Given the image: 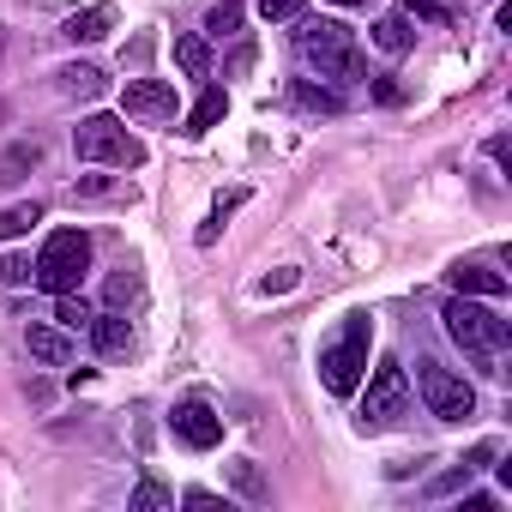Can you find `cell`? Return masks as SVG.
I'll return each mask as SVG.
<instances>
[{
  "label": "cell",
  "instance_id": "1",
  "mask_svg": "<svg viewBox=\"0 0 512 512\" xmlns=\"http://www.w3.org/2000/svg\"><path fill=\"white\" fill-rule=\"evenodd\" d=\"M440 320H446V332H452V338H458V344L476 356V368H482V374H494L488 362H494V356L512 344V326H506L494 308H476L470 296H452V302L440 308Z\"/></svg>",
  "mask_w": 512,
  "mask_h": 512
},
{
  "label": "cell",
  "instance_id": "2",
  "mask_svg": "<svg viewBox=\"0 0 512 512\" xmlns=\"http://www.w3.org/2000/svg\"><path fill=\"white\" fill-rule=\"evenodd\" d=\"M296 49H302V61L320 79H362V49H356V37L338 19H308L296 31Z\"/></svg>",
  "mask_w": 512,
  "mask_h": 512
},
{
  "label": "cell",
  "instance_id": "3",
  "mask_svg": "<svg viewBox=\"0 0 512 512\" xmlns=\"http://www.w3.org/2000/svg\"><path fill=\"white\" fill-rule=\"evenodd\" d=\"M368 344H374L368 314H350V320H344V332L320 350V380H326V392H332V398H350V392L362 386V374H368Z\"/></svg>",
  "mask_w": 512,
  "mask_h": 512
},
{
  "label": "cell",
  "instance_id": "4",
  "mask_svg": "<svg viewBox=\"0 0 512 512\" xmlns=\"http://www.w3.org/2000/svg\"><path fill=\"white\" fill-rule=\"evenodd\" d=\"M85 272H91V235L85 229H55L37 253V284L49 296H73L85 284Z\"/></svg>",
  "mask_w": 512,
  "mask_h": 512
},
{
  "label": "cell",
  "instance_id": "5",
  "mask_svg": "<svg viewBox=\"0 0 512 512\" xmlns=\"http://www.w3.org/2000/svg\"><path fill=\"white\" fill-rule=\"evenodd\" d=\"M73 151H79V163H109V169H139V163H145V145H139L115 115H91V121H79Z\"/></svg>",
  "mask_w": 512,
  "mask_h": 512
},
{
  "label": "cell",
  "instance_id": "6",
  "mask_svg": "<svg viewBox=\"0 0 512 512\" xmlns=\"http://www.w3.org/2000/svg\"><path fill=\"white\" fill-rule=\"evenodd\" d=\"M416 386H422V398H428V410H434L440 422L476 416V386H470L464 374H452V368H440V362H422V368H416Z\"/></svg>",
  "mask_w": 512,
  "mask_h": 512
},
{
  "label": "cell",
  "instance_id": "7",
  "mask_svg": "<svg viewBox=\"0 0 512 512\" xmlns=\"http://www.w3.org/2000/svg\"><path fill=\"white\" fill-rule=\"evenodd\" d=\"M410 410V380H404V368L398 362H380L374 368V380H368V392H362V428H392L398 416Z\"/></svg>",
  "mask_w": 512,
  "mask_h": 512
},
{
  "label": "cell",
  "instance_id": "8",
  "mask_svg": "<svg viewBox=\"0 0 512 512\" xmlns=\"http://www.w3.org/2000/svg\"><path fill=\"white\" fill-rule=\"evenodd\" d=\"M121 109L133 121H175V85L169 79H133L121 91Z\"/></svg>",
  "mask_w": 512,
  "mask_h": 512
},
{
  "label": "cell",
  "instance_id": "9",
  "mask_svg": "<svg viewBox=\"0 0 512 512\" xmlns=\"http://www.w3.org/2000/svg\"><path fill=\"white\" fill-rule=\"evenodd\" d=\"M175 434L193 446V452H211L217 440H223V416L211 410V404H199V398H187V404H175Z\"/></svg>",
  "mask_w": 512,
  "mask_h": 512
},
{
  "label": "cell",
  "instance_id": "10",
  "mask_svg": "<svg viewBox=\"0 0 512 512\" xmlns=\"http://www.w3.org/2000/svg\"><path fill=\"white\" fill-rule=\"evenodd\" d=\"M91 338H97V350H103V356H127V350H133V326H127V314H121V308L91 314Z\"/></svg>",
  "mask_w": 512,
  "mask_h": 512
},
{
  "label": "cell",
  "instance_id": "11",
  "mask_svg": "<svg viewBox=\"0 0 512 512\" xmlns=\"http://www.w3.org/2000/svg\"><path fill=\"white\" fill-rule=\"evenodd\" d=\"M25 344H31V356H37L43 368H67V362H73V338H67L61 326H31Z\"/></svg>",
  "mask_w": 512,
  "mask_h": 512
},
{
  "label": "cell",
  "instance_id": "12",
  "mask_svg": "<svg viewBox=\"0 0 512 512\" xmlns=\"http://www.w3.org/2000/svg\"><path fill=\"white\" fill-rule=\"evenodd\" d=\"M446 278H452V290H458V296H488V302H500V296H506V278H500V272H488V266H452Z\"/></svg>",
  "mask_w": 512,
  "mask_h": 512
},
{
  "label": "cell",
  "instance_id": "13",
  "mask_svg": "<svg viewBox=\"0 0 512 512\" xmlns=\"http://www.w3.org/2000/svg\"><path fill=\"white\" fill-rule=\"evenodd\" d=\"M109 25H115V7L109 0H97V7H85V13H73L67 19V43H97V37H109Z\"/></svg>",
  "mask_w": 512,
  "mask_h": 512
},
{
  "label": "cell",
  "instance_id": "14",
  "mask_svg": "<svg viewBox=\"0 0 512 512\" xmlns=\"http://www.w3.org/2000/svg\"><path fill=\"white\" fill-rule=\"evenodd\" d=\"M410 25H416V19H404V13L392 7V13L374 25V49H386V55H404V49L416 43V31H410Z\"/></svg>",
  "mask_w": 512,
  "mask_h": 512
},
{
  "label": "cell",
  "instance_id": "15",
  "mask_svg": "<svg viewBox=\"0 0 512 512\" xmlns=\"http://www.w3.org/2000/svg\"><path fill=\"white\" fill-rule=\"evenodd\" d=\"M223 109H229V97H223L217 85H205V97L193 103V115H187V127H181V133H193V139H199V133H211V127L223 121Z\"/></svg>",
  "mask_w": 512,
  "mask_h": 512
},
{
  "label": "cell",
  "instance_id": "16",
  "mask_svg": "<svg viewBox=\"0 0 512 512\" xmlns=\"http://www.w3.org/2000/svg\"><path fill=\"white\" fill-rule=\"evenodd\" d=\"M175 61H181L187 79H205V73H211V49H205L199 37H175Z\"/></svg>",
  "mask_w": 512,
  "mask_h": 512
},
{
  "label": "cell",
  "instance_id": "17",
  "mask_svg": "<svg viewBox=\"0 0 512 512\" xmlns=\"http://www.w3.org/2000/svg\"><path fill=\"white\" fill-rule=\"evenodd\" d=\"M55 79H61V97H97L103 91V73L97 67H61Z\"/></svg>",
  "mask_w": 512,
  "mask_h": 512
},
{
  "label": "cell",
  "instance_id": "18",
  "mask_svg": "<svg viewBox=\"0 0 512 512\" xmlns=\"http://www.w3.org/2000/svg\"><path fill=\"white\" fill-rule=\"evenodd\" d=\"M31 223H43V205H7L0 211V241H13V235H31Z\"/></svg>",
  "mask_w": 512,
  "mask_h": 512
},
{
  "label": "cell",
  "instance_id": "19",
  "mask_svg": "<svg viewBox=\"0 0 512 512\" xmlns=\"http://www.w3.org/2000/svg\"><path fill=\"white\" fill-rule=\"evenodd\" d=\"M55 320H61V332H85L91 326V302L73 290V296H55Z\"/></svg>",
  "mask_w": 512,
  "mask_h": 512
},
{
  "label": "cell",
  "instance_id": "20",
  "mask_svg": "<svg viewBox=\"0 0 512 512\" xmlns=\"http://www.w3.org/2000/svg\"><path fill=\"white\" fill-rule=\"evenodd\" d=\"M37 157H43L37 145H13L7 157H0V187H7V181H19L25 169H37Z\"/></svg>",
  "mask_w": 512,
  "mask_h": 512
},
{
  "label": "cell",
  "instance_id": "21",
  "mask_svg": "<svg viewBox=\"0 0 512 512\" xmlns=\"http://www.w3.org/2000/svg\"><path fill=\"white\" fill-rule=\"evenodd\" d=\"M127 506H133V512H163V506H175V494H169L163 482H139Z\"/></svg>",
  "mask_w": 512,
  "mask_h": 512
},
{
  "label": "cell",
  "instance_id": "22",
  "mask_svg": "<svg viewBox=\"0 0 512 512\" xmlns=\"http://www.w3.org/2000/svg\"><path fill=\"white\" fill-rule=\"evenodd\" d=\"M205 31H211V37H235V31H241V7H235V0H223V7H211Z\"/></svg>",
  "mask_w": 512,
  "mask_h": 512
},
{
  "label": "cell",
  "instance_id": "23",
  "mask_svg": "<svg viewBox=\"0 0 512 512\" xmlns=\"http://www.w3.org/2000/svg\"><path fill=\"white\" fill-rule=\"evenodd\" d=\"M133 296H139V272H133V266H121V272L109 278V308H127Z\"/></svg>",
  "mask_w": 512,
  "mask_h": 512
},
{
  "label": "cell",
  "instance_id": "24",
  "mask_svg": "<svg viewBox=\"0 0 512 512\" xmlns=\"http://www.w3.org/2000/svg\"><path fill=\"white\" fill-rule=\"evenodd\" d=\"M229 476H235V488H241V494H247V500H266V494H272V488H266V482H260V470H253V464H247V458H241V464H229Z\"/></svg>",
  "mask_w": 512,
  "mask_h": 512
},
{
  "label": "cell",
  "instance_id": "25",
  "mask_svg": "<svg viewBox=\"0 0 512 512\" xmlns=\"http://www.w3.org/2000/svg\"><path fill=\"white\" fill-rule=\"evenodd\" d=\"M31 278H37V266L25 260V253H7V260H0V284L19 290V284H31Z\"/></svg>",
  "mask_w": 512,
  "mask_h": 512
},
{
  "label": "cell",
  "instance_id": "26",
  "mask_svg": "<svg viewBox=\"0 0 512 512\" xmlns=\"http://www.w3.org/2000/svg\"><path fill=\"white\" fill-rule=\"evenodd\" d=\"M398 13H404V19H422V25H452V13H446V7H434V0H404Z\"/></svg>",
  "mask_w": 512,
  "mask_h": 512
},
{
  "label": "cell",
  "instance_id": "27",
  "mask_svg": "<svg viewBox=\"0 0 512 512\" xmlns=\"http://www.w3.org/2000/svg\"><path fill=\"white\" fill-rule=\"evenodd\" d=\"M260 13H266L272 25H290V19H302V13H308V0H260Z\"/></svg>",
  "mask_w": 512,
  "mask_h": 512
},
{
  "label": "cell",
  "instance_id": "28",
  "mask_svg": "<svg viewBox=\"0 0 512 512\" xmlns=\"http://www.w3.org/2000/svg\"><path fill=\"white\" fill-rule=\"evenodd\" d=\"M296 97H302L308 109H320V115H338V109H344V103H338L332 91H320V85H296Z\"/></svg>",
  "mask_w": 512,
  "mask_h": 512
},
{
  "label": "cell",
  "instance_id": "29",
  "mask_svg": "<svg viewBox=\"0 0 512 512\" xmlns=\"http://www.w3.org/2000/svg\"><path fill=\"white\" fill-rule=\"evenodd\" d=\"M338 7H362V0H338Z\"/></svg>",
  "mask_w": 512,
  "mask_h": 512
}]
</instances>
